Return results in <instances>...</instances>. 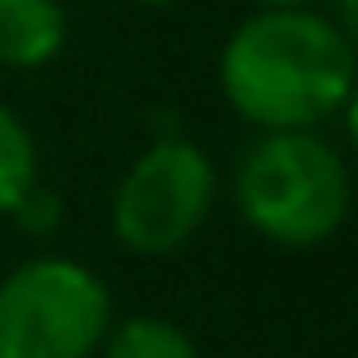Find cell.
<instances>
[{
	"instance_id": "obj_1",
	"label": "cell",
	"mask_w": 358,
	"mask_h": 358,
	"mask_svg": "<svg viewBox=\"0 0 358 358\" xmlns=\"http://www.w3.org/2000/svg\"><path fill=\"white\" fill-rule=\"evenodd\" d=\"M358 50L324 10H250L221 45L216 84L255 133L319 128L353 103Z\"/></svg>"
},
{
	"instance_id": "obj_2",
	"label": "cell",
	"mask_w": 358,
	"mask_h": 358,
	"mask_svg": "<svg viewBox=\"0 0 358 358\" xmlns=\"http://www.w3.org/2000/svg\"><path fill=\"white\" fill-rule=\"evenodd\" d=\"M236 211L280 250H319L348 226L353 172L319 128L255 133L236 162Z\"/></svg>"
},
{
	"instance_id": "obj_3",
	"label": "cell",
	"mask_w": 358,
	"mask_h": 358,
	"mask_svg": "<svg viewBox=\"0 0 358 358\" xmlns=\"http://www.w3.org/2000/svg\"><path fill=\"white\" fill-rule=\"evenodd\" d=\"M216 162L192 138H157L148 143L113 187L108 231L123 250L162 260L196 241V231L216 211Z\"/></svg>"
},
{
	"instance_id": "obj_4",
	"label": "cell",
	"mask_w": 358,
	"mask_h": 358,
	"mask_svg": "<svg viewBox=\"0 0 358 358\" xmlns=\"http://www.w3.org/2000/svg\"><path fill=\"white\" fill-rule=\"evenodd\" d=\"M113 324L108 285L69 255H35L0 280V358H94Z\"/></svg>"
},
{
	"instance_id": "obj_5",
	"label": "cell",
	"mask_w": 358,
	"mask_h": 358,
	"mask_svg": "<svg viewBox=\"0 0 358 358\" xmlns=\"http://www.w3.org/2000/svg\"><path fill=\"white\" fill-rule=\"evenodd\" d=\"M69 40V15L59 0H0V64L45 69Z\"/></svg>"
},
{
	"instance_id": "obj_6",
	"label": "cell",
	"mask_w": 358,
	"mask_h": 358,
	"mask_svg": "<svg viewBox=\"0 0 358 358\" xmlns=\"http://www.w3.org/2000/svg\"><path fill=\"white\" fill-rule=\"evenodd\" d=\"M94 358H201V348L182 324L162 314H128L108 324Z\"/></svg>"
},
{
	"instance_id": "obj_7",
	"label": "cell",
	"mask_w": 358,
	"mask_h": 358,
	"mask_svg": "<svg viewBox=\"0 0 358 358\" xmlns=\"http://www.w3.org/2000/svg\"><path fill=\"white\" fill-rule=\"evenodd\" d=\"M40 182V148L35 133L15 108L0 103V216H10L15 201Z\"/></svg>"
},
{
	"instance_id": "obj_8",
	"label": "cell",
	"mask_w": 358,
	"mask_h": 358,
	"mask_svg": "<svg viewBox=\"0 0 358 358\" xmlns=\"http://www.w3.org/2000/svg\"><path fill=\"white\" fill-rule=\"evenodd\" d=\"M10 221L25 231V236H55L59 231V221H64V201H59V192L55 187H45V182H35L20 201H15V211H10Z\"/></svg>"
},
{
	"instance_id": "obj_9",
	"label": "cell",
	"mask_w": 358,
	"mask_h": 358,
	"mask_svg": "<svg viewBox=\"0 0 358 358\" xmlns=\"http://www.w3.org/2000/svg\"><path fill=\"white\" fill-rule=\"evenodd\" d=\"M324 6H329L324 15H329V20H338V25L353 35V25H358V0H324Z\"/></svg>"
},
{
	"instance_id": "obj_10",
	"label": "cell",
	"mask_w": 358,
	"mask_h": 358,
	"mask_svg": "<svg viewBox=\"0 0 358 358\" xmlns=\"http://www.w3.org/2000/svg\"><path fill=\"white\" fill-rule=\"evenodd\" d=\"M255 10H304V6H319V0H250Z\"/></svg>"
},
{
	"instance_id": "obj_11",
	"label": "cell",
	"mask_w": 358,
	"mask_h": 358,
	"mask_svg": "<svg viewBox=\"0 0 358 358\" xmlns=\"http://www.w3.org/2000/svg\"><path fill=\"white\" fill-rule=\"evenodd\" d=\"M133 6H148V10H167V6H182V0H133Z\"/></svg>"
}]
</instances>
